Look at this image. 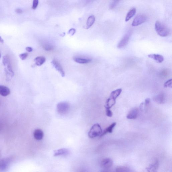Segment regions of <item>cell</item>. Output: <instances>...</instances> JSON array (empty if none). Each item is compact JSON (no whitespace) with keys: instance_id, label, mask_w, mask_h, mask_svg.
<instances>
[{"instance_id":"1","label":"cell","mask_w":172,"mask_h":172,"mask_svg":"<svg viewBox=\"0 0 172 172\" xmlns=\"http://www.w3.org/2000/svg\"><path fill=\"white\" fill-rule=\"evenodd\" d=\"M155 29L156 32L160 36L165 37L169 36L170 33L169 29L160 21L156 22Z\"/></svg>"},{"instance_id":"2","label":"cell","mask_w":172,"mask_h":172,"mask_svg":"<svg viewBox=\"0 0 172 172\" xmlns=\"http://www.w3.org/2000/svg\"><path fill=\"white\" fill-rule=\"evenodd\" d=\"M103 130L100 125L98 124H94L88 133V136L91 138L101 136L103 133Z\"/></svg>"},{"instance_id":"3","label":"cell","mask_w":172,"mask_h":172,"mask_svg":"<svg viewBox=\"0 0 172 172\" xmlns=\"http://www.w3.org/2000/svg\"><path fill=\"white\" fill-rule=\"evenodd\" d=\"M70 105L69 103L66 101L58 103L57 105V111L58 114L65 115L69 112Z\"/></svg>"},{"instance_id":"4","label":"cell","mask_w":172,"mask_h":172,"mask_svg":"<svg viewBox=\"0 0 172 172\" xmlns=\"http://www.w3.org/2000/svg\"><path fill=\"white\" fill-rule=\"evenodd\" d=\"M131 31H129L128 32H127L120 42L118 43L117 46V48H122L125 47L128 44L130 38V37L131 36Z\"/></svg>"},{"instance_id":"5","label":"cell","mask_w":172,"mask_h":172,"mask_svg":"<svg viewBox=\"0 0 172 172\" xmlns=\"http://www.w3.org/2000/svg\"><path fill=\"white\" fill-rule=\"evenodd\" d=\"M147 18L145 15H138L134 19L132 23L133 26H137L143 24L146 20Z\"/></svg>"},{"instance_id":"6","label":"cell","mask_w":172,"mask_h":172,"mask_svg":"<svg viewBox=\"0 0 172 172\" xmlns=\"http://www.w3.org/2000/svg\"><path fill=\"white\" fill-rule=\"evenodd\" d=\"M51 64L61 74L62 77H64L65 75V73H64L61 64L59 62L56 60H53L51 62Z\"/></svg>"},{"instance_id":"7","label":"cell","mask_w":172,"mask_h":172,"mask_svg":"<svg viewBox=\"0 0 172 172\" xmlns=\"http://www.w3.org/2000/svg\"><path fill=\"white\" fill-rule=\"evenodd\" d=\"M139 113V109L136 108L132 109L126 116L127 118L129 120H134L138 118Z\"/></svg>"},{"instance_id":"8","label":"cell","mask_w":172,"mask_h":172,"mask_svg":"<svg viewBox=\"0 0 172 172\" xmlns=\"http://www.w3.org/2000/svg\"><path fill=\"white\" fill-rule=\"evenodd\" d=\"M69 153V150L66 148H61L54 150V156H58L67 155Z\"/></svg>"},{"instance_id":"9","label":"cell","mask_w":172,"mask_h":172,"mask_svg":"<svg viewBox=\"0 0 172 172\" xmlns=\"http://www.w3.org/2000/svg\"><path fill=\"white\" fill-rule=\"evenodd\" d=\"M44 132L40 129H37L34 130V136L35 139L40 140H42L44 137Z\"/></svg>"},{"instance_id":"10","label":"cell","mask_w":172,"mask_h":172,"mask_svg":"<svg viewBox=\"0 0 172 172\" xmlns=\"http://www.w3.org/2000/svg\"><path fill=\"white\" fill-rule=\"evenodd\" d=\"M113 161L110 158H106L103 159L101 162V165L105 169H108L112 166Z\"/></svg>"},{"instance_id":"11","label":"cell","mask_w":172,"mask_h":172,"mask_svg":"<svg viewBox=\"0 0 172 172\" xmlns=\"http://www.w3.org/2000/svg\"><path fill=\"white\" fill-rule=\"evenodd\" d=\"M148 57L155 60L156 62L159 63H161L164 60L163 56L159 54H148Z\"/></svg>"},{"instance_id":"12","label":"cell","mask_w":172,"mask_h":172,"mask_svg":"<svg viewBox=\"0 0 172 172\" xmlns=\"http://www.w3.org/2000/svg\"><path fill=\"white\" fill-rule=\"evenodd\" d=\"M159 167V163L156 161L154 164H151L149 167L146 168L147 172H157Z\"/></svg>"},{"instance_id":"13","label":"cell","mask_w":172,"mask_h":172,"mask_svg":"<svg viewBox=\"0 0 172 172\" xmlns=\"http://www.w3.org/2000/svg\"><path fill=\"white\" fill-rule=\"evenodd\" d=\"M10 93V91L8 87L3 85H0V95L6 97Z\"/></svg>"},{"instance_id":"14","label":"cell","mask_w":172,"mask_h":172,"mask_svg":"<svg viewBox=\"0 0 172 172\" xmlns=\"http://www.w3.org/2000/svg\"><path fill=\"white\" fill-rule=\"evenodd\" d=\"M154 100L158 103L163 104L165 102V96L163 93H160L156 96L154 98Z\"/></svg>"},{"instance_id":"15","label":"cell","mask_w":172,"mask_h":172,"mask_svg":"<svg viewBox=\"0 0 172 172\" xmlns=\"http://www.w3.org/2000/svg\"><path fill=\"white\" fill-rule=\"evenodd\" d=\"M74 60L76 62L79 64H85L90 62L92 60L90 58H84L75 57L73 58Z\"/></svg>"},{"instance_id":"16","label":"cell","mask_w":172,"mask_h":172,"mask_svg":"<svg viewBox=\"0 0 172 172\" xmlns=\"http://www.w3.org/2000/svg\"><path fill=\"white\" fill-rule=\"evenodd\" d=\"M116 99L109 97L107 99L106 105L105 106V109H110L116 103Z\"/></svg>"},{"instance_id":"17","label":"cell","mask_w":172,"mask_h":172,"mask_svg":"<svg viewBox=\"0 0 172 172\" xmlns=\"http://www.w3.org/2000/svg\"><path fill=\"white\" fill-rule=\"evenodd\" d=\"M9 161L7 159H3L0 161V171L3 172L7 169L9 165Z\"/></svg>"},{"instance_id":"18","label":"cell","mask_w":172,"mask_h":172,"mask_svg":"<svg viewBox=\"0 0 172 172\" xmlns=\"http://www.w3.org/2000/svg\"><path fill=\"white\" fill-rule=\"evenodd\" d=\"M95 17L94 15H91L87 19L86 24V29H89L92 26L95 21Z\"/></svg>"},{"instance_id":"19","label":"cell","mask_w":172,"mask_h":172,"mask_svg":"<svg viewBox=\"0 0 172 172\" xmlns=\"http://www.w3.org/2000/svg\"><path fill=\"white\" fill-rule=\"evenodd\" d=\"M46 60V58L44 56H38L35 58L34 61L37 66H40L44 64Z\"/></svg>"},{"instance_id":"20","label":"cell","mask_w":172,"mask_h":172,"mask_svg":"<svg viewBox=\"0 0 172 172\" xmlns=\"http://www.w3.org/2000/svg\"><path fill=\"white\" fill-rule=\"evenodd\" d=\"M136 10L135 8H133L131 9L130 11H128V12L127 13L126 15V19H125V21L126 22H128L130 20V19L132 18V17L135 15L136 13Z\"/></svg>"},{"instance_id":"21","label":"cell","mask_w":172,"mask_h":172,"mask_svg":"<svg viewBox=\"0 0 172 172\" xmlns=\"http://www.w3.org/2000/svg\"><path fill=\"white\" fill-rule=\"evenodd\" d=\"M116 124V122H114L112 123V124L110 125L108 127L105 129L103 132L102 134L101 135V136H102L105 134H107V133H111L113 132V130L114 129V127Z\"/></svg>"},{"instance_id":"22","label":"cell","mask_w":172,"mask_h":172,"mask_svg":"<svg viewBox=\"0 0 172 172\" xmlns=\"http://www.w3.org/2000/svg\"><path fill=\"white\" fill-rule=\"evenodd\" d=\"M122 91V89H118L113 91L111 93L110 97L111 98L116 99L119 95H120Z\"/></svg>"},{"instance_id":"23","label":"cell","mask_w":172,"mask_h":172,"mask_svg":"<svg viewBox=\"0 0 172 172\" xmlns=\"http://www.w3.org/2000/svg\"><path fill=\"white\" fill-rule=\"evenodd\" d=\"M116 172H132V170L126 167H120L117 168Z\"/></svg>"},{"instance_id":"24","label":"cell","mask_w":172,"mask_h":172,"mask_svg":"<svg viewBox=\"0 0 172 172\" xmlns=\"http://www.w3.org/2000/svg\"><path fill=\"white\" fill-rule=\"evenodd\" d=\"M11 62L10 59L7 55H6L3 56V62L4 66H5L7 64Z\"/></svg>"},{"instance_id":"25","label":"cell","mask_w":172,"mask_h":172,"mask_svg":"<svg viewBox=\"0 0 172 172\" xmlns=\"http://www.w3.org/2000/svg\"><path fill=\"white\" fill-rule=\"evenodd\" d=\"M164 87H169L172 88V79L168 80V81H166L165 83L164 84Z\"/></svg>"},{"instance_id":"26","label":"cell","mask_w":172,"mask_h":172,"mask_svg":"<svg viewBox=\"0 0 172 172\" xmlns=\"http://www.w3.org/2000/svg\"><path fill=\"white\" fill-rule=\"evenodd\" d=\"M38 4L39 1L38 0H34L33 2L32 9H36L38 7Z\"/></svg>"},{"instance_id":"27","label":"cell","mask_w":172,"mask_h":172,"mask_svg":"<svg viewBox=\"0 0 172 172\" xmlns=\"http://www.w3.org/2000/svg\"><path fill=\"white\" fill-rule=\"evenodd\" d=\"M19 57L22 60H25L28 56V54L27 53H24L21 54L19 55Z\"/></svg>"},{"instance_id":"28","label":"cell","mask_w":172,"mask_h":172,"mask_svg":"<svg viewBox=\"0 0 172 172\" xmlns=\"http://www.w3.org/2000/svg\"><path fill=\"white\" fill-rule=\"evenodd\" d=\"M119 1H113L111 3L110 5V9H114L118 3Z\"/></svg>"},{"instance_id":"29","label":"cell","mask_w":172,"mask_h":172,"mask_svg":"<svg viewBox=\"0 0 172 172\" xmlns=\"http://www.w3.org/2000/svg\"><path fill=\"white\" fill-rule=\"evenodd\" d=\"M76 32V30L75 29L72 28L68 31V34L71 36H73Z\"/></svg>"},{"instance_id":"30","label":"cell","mask_w":172,"mask_h":172,"mask_svg":"<svg viewBox=\"0 0 172 172\" xmlns=\"http://www.w3.org/2000/svg\"><path fill=\"white\" fill-rule=\"evenodd\" d=\"M106 114L107 116L111 117L112 116L113 113L110 109H106Z\"/></svg>"},{"instance_id":"31","label":"cell","mask_w":172,"mask_h":172,"mask_svg":"<svg viewBox=\"0 0 172 172\" xmlns=\"http://www.w3.org/2000/svg\"><path fill=\"white\" fill-rule=\"evenodd\" d=\"M44 48L45 50L47 51L51 50L53 49V46L50 45H46L44 46Z\"/></svg>"},{"instance_id":"32","label":"cell","mask_w":172,"mask_h":172,"mask_svg":"<svg viewBox=\"0 0 172 172\" xmlns=\"http://www.w3.org/2000/svg\"><path fill=\"white\" fill-rule=\"evenodd\" d=\"M26 50L27 52H32L33 51L32 48L30 47H27L26 48Z\"/></svg>"},{"instance_id":"33","label":"cell","mask_w":172,"mask_h":172,"mask_svg":"<svg viewBox=\"0 0 172 172\" xmlns=\"http://www.w3.org/2000/svg\"><path fill=\"white\" fill-rule=\"evenodd\" d=\"M15 11L17 13H22V11L20 9H17L15 10Z\"/></svg>"},{"instance_id":"34","label":"cell","mask_w":172,"mask_h":172,"mask_svg":"<svg viewBox=\"0 0 172 172\" xmlns=\"http://www.w3.org/2000/svg\"><path fill=\"white\" fill-rule=\"evenodd\" d=\"M0 42L1 43H3L4 40L2 38H1V37L0 36Z\"/></svg>"},{"instance_id":"35","label":"cell","mask_w":172,"mask_h":172,"mask_svg":"<svg viewBox=\"0 0 172 172\" xmlns=\"http://www.w3.org/2000/svg\"><path fill=\"white\" fill-rule=\"evenodd\" d=\"M1 53H0V58H1Z\"/></svg>"},{"instance_id":"36","label":"cell","mask_w":172,"mask_h":172,"mask_svg":"<svg viewBox=\"0 0 172 172\" xmlns=\"http://www.w3.org/2000/svg\"></svg>"}]
</instances>
